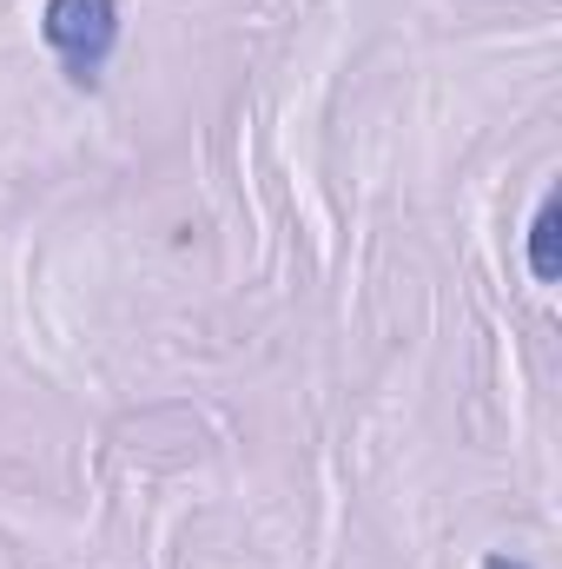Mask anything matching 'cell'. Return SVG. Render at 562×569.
<instances>
[{"instance_id": "cell-1", "label": "cell", "mask_w": 562, "mask_h": 569, "mask_svg": "<svg viewBox=\"0 0 562 569\" xmlns=\"http://www.w3.org/2000/svg\"><path fill=\"white\" fill-rule=\"evenodd\" d=\"M40 33L60 53L73 87H93L100 67L120 47V0H47L40 7Z\"/></svg>"}, {"instance_id": "cell-2", "label": "cell", "mask_w": 562, "mask_h": 569, "mask_svg": "<svg viewBox=\"0 0 562 569\" xmlns=\"http://www.w3.org/2000/svg\"><path fill=\"white\" fill-rule=\"evenodd\" d=\"M530 279L536 284H556L562 279V192L550 186L536 219H530Z\"/></svg>"}, {"instance_id": "cell-3", "label": "cell", "mask_w": 562, "mask_h": 569, "mask_svg": "<svg viewBox=\"0 0 562 569\" xmlns=\"http://www.w3.org/2000/svg\"><path fill=\"white\" fill-rule=\"evenodd\" d=\"M483 569H530V563H510V557H490Z\"/></svg>"}]
</instances>
